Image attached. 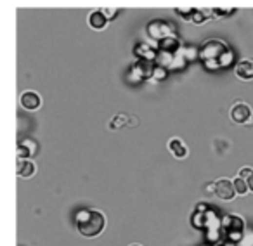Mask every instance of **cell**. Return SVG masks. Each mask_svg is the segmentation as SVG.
Instances as JSON below:
<instances>
[{"label":"cell","instance_id":"1","mask_svg":"<svg viewBox=\"0 0 253 246\" xmlns=\"http://www.w3.org/2000/svg\"><path fill=\"white\" fill-rule=\"evenodd\" d=\"M106 217L99 210H80L77 213V229L85 238H96L104 230Z\"/></svg>","mask_w":253,"mask_h":246},{"label":"cell","instance_id":"2","mask_svg":"<svg viewBox=\"0 0 253 246\" xmlns=\"http://www.w3.org/2000/svg\"><path fill=\"white\" fill-rule=\"evenodd\" d=\"M231 49L226 45L222 40H208L201 49H199V57L205 63V66L210 70H217L220 68V59L229 52Z\"/></svg>","mask_w":253,"mask_h":246},{"label":"cell","instance_id":"3","mask_svg":"<svg viewBox=\"0 0 253 246\" xmlns=\"http://www.w3.org/2000/svg\"><path fill=\"white\" fill-rule=\"evenodd\" d=\"M155 64L153 61H144V59H137L132 64V68L129 70V80L130 82H140V80H149L155 73Z\"/></svg>","mask_w":253,"mask_h":246},{"label":"cell","instance_id":"4","mask_svg":"<svg viewBox=\"0 0 253 246\" xmlns=\"http://www.w3.org/2000/svg\"><path fill=\"white\" fill-rule=\"evenodd\" d=\"M222 227L226 230V234L229 236L231 241H239L243 238V229H245V222L239 215H227L222 220Z\"/></svg>","mask_w":253,"mask_h":246},{"label":"cell","instance_id":"5","mask_svg":"<svg viewBox=\"0 0 253 246\" xmlns=\"http://www.w3.org/2000/svg\"><path fill=\"white\" fill-rule=\"evenodd\" d=\"M148 35L151 37L153 40H158V42H161V40L168 38V37H174L175 35V28L172 26V23H168V21H151V23L148 24Z\"/></svg>","mask_w":253,"mask_h":246},{"label":"cell","instance_id":"6","mask_svg":"<svg viewBox=\"0 0 253 246\" xmlns=\"http://www.w3.org/2000/svg\"><path fill=\"white\" fill-rule=\"evenodd\" d=\"M215 194H217L218 199H222V201H231L234 196L238 194L236 188H234V180L218 179L217 182H215Z\"/></svg>","mask_w":253,"mask_h":246},{"label":"cell","instance_id":"7","mask_svg":"<svg viewBox=\"0 0 253 246\" xmlns=\"http://www.w3.org/2000/svg\"><path fill=\"white\" fill-rule=\"evenodd\" d=\"M252 108L246 102H236L231 108V120L234 123H248L252 120Z\"/></svg>","mask_w":253,"mask_h":246},{"label":"cell","instance_id":"8","mask_svg":"<svg viewBox=\"0 0 253 246\" xmlns=\"http://www.w3.org/2000/svg\"><path fill=\"white\" fill-rule=\"evenodd\" d=\"M134 52H136L137 57L144 59V61H156V57H158V52H156L155 45L149 42H142L139 45H136Z\"/></svg>","mask_w":253,"mask_h":246},{"label":"cell","instance_id":"9","mask_svg":"<svg viewBox=\"0 0 253 246\" xmlns=\"http://www.w3.org/2000/svg\"><path fill=\"white\" fill-rule=\"evenodd\" d=\"M40 104H42V97H40L37 92H33V90H26V92L21 95V106H23L24 110L35 111L40 108Z\"/></svg>","mask_w":253,"mask_h":246},{"label":"cell","instance_id":"10","mask_svg":"<svg viewBox=\"0 0 253 246\" xmlns=\"http://www.w3.org/2000/svg\"><path fill=\"white\" fill-rule=\"evenodd\" d=\"M236 75L243 80H253V59H241L236 64Z\"/></svg>","mask_w":253,"mask_h":246},{"label":"cell","instance_id":"11","mask_svg":"<svg viewBox=\"0 0 253 246\" xmlns=\"http://www.w3.org/2000/svg\"><path fill=\"white\" fill-rule=\"evenodd\" d=\"M35 163L31 160H18V165H16V172H18V175L21 177V179H30V177H33V173H35Z\"/></svg>","mask_w":253,"mask_h":246},{"label":"cell","instance_id":"12","mask_svg":"<svg viewBox=\"0 0 253 246\" xmlns=\"http://www.w3.org/2000/svg\"><path fill=\"white\" fill-rule=\"evenodd\" d=\"M89 24L92 30H104L106 24H108V19L102 14V11H94L89 16Z\"/></svg>","mask_w":253,"mask_h":246},{"label":"cell","instance_id":"13","mask_svg":"<svg viewBox=\"0 0 253 246\" xmlns=\"http://www.w3.org/2000/svg\"><path fill=\"white\" fill-rule=\"evenodd\" d=\"M168 149H170L172 154H174L175 158H179V160L180 158L187 156V148L180 139H172V141L168 142Z\"/></svg>","mask_w":253,"mask_h":246},{"label":"cell","instance_id":"14","mask_svg":"<svg viewBox=\"0 0 253 246\" xmlns=\"http://www.w3.org/2000/svg\"><path fill=\"white\" fill-rule=\"evenodd\" d=\"M180 49V42L175 35L174 37H168V38L161 40L160 42V51L163 52H170V54H175L177 51Z\"/></svg>","mask_w":253,"mask_h":246},{"label":"cell","instance_id":"15","mask_svg":"<svg viewBox=\"0 0 253 246\" xmlns=\"http://www.w3.org/2000/svg\"><path fill=\"white\" fill-rule=\"evenodd\" d=\"M210 16H214V9H207V7L196 9V11L193 12V16L189 18V21H193L195 24H201V23H205V19Z\"/></svg>","mask_w":253,"mask_h":246},{"label":"cell","instance_id":"16","mask_svg":"<svg viewBox=\"0 0 253 246\" xmlns=\"http://www.w3.org/2000/svg\"><path fill=\"white\" fill-rule=\"evenodd\" d=\"M174 57H175V54L160 51L158 52V57H156L155 63H156V66H161V68H165V70H170L172 63H174Z\"/></svg>","mask_w":253,"mask_h":246},{"label":"cell","instance_id":"17","mask_svg":"<svg viewBox=\"0 0 253 246\" xmlns=\"http://www.w3.org/2000/svg\"><path fill=\"white\" fill-rule=\"evenodd\" d=\"M179 52L182 54V57L186 59L187 63H189V61H193V59L199 57V51L196 47H193V45H184V47L179 49Z\"/></svg>","mask_w":253,"mask_h":246},{"label":"cell","instance_id":"18","mask_svg":"<svg viewBox=\"0 0 253 246\" xmlns=\"http://www.w3.org/2000/svg\"><path fill=\"white\" fill-rule=\"evenodd\" d=\"M127 120H130L127 114H117V116L111 120V123H109V129H120V127H123V125H129V121Z\"/></svg>","mask_w":253,"mask_h":246},{"label":"cell","instance_id":"19","mask_svg":"<svg viewBox=\"0 0 253 246\" xmlns=\"http://www.w3.org/2000/svg\"><path fill=\"white\" fill-rule=\"evenodd\" d=\"M234 188H236V192L238 194H246V192L250 191V188H248V182H246L245 179H241V177H236L234 179Z\"/></svg>","mask_w":253,"mask_h":246},{"label":"cell","instance_id":"20","mask_svg":"<svg viewBox=\"0 0 253 246\" xmlns=\"http://www.w3.org/2000/svg\"><path fill=\"white\" fill-rule=\"evenodd\" d=\"M167 75H168V70H165V68H161V66H156L155 68V73H153V76L149 78V82H161V80H165L167 78Z\"/></svg>","mask_w":253,"mask_h":246},{"label":"cell","instance_id":"21","mask_svg":"<svg viewBox=\"0 0 253 246\" xmlns=\"http://www.w3.org/2000/svg\"><path fill=\"white\" fill-rule=\"evenodd\" d=\"M30 156H31L30 149L21 142V144L18 146V160H30Z\"/></svg>","mask_w":253,"mask_h":246},{"label":"cell","instance_id":"22","mask_svg":"<svg viewBox=\"0 0 253 246\" xmlns=\"http://www.w3.org/2000/svg\"><path fill=\"white\" fill-rule=\"evenodd\" d=\"M101 11L106 16V19H113V18L118 14V9H115V7H102Z\"/></svg>","mask_w":253,"mask_h":246},{"label":"cell","instance_id":"23","mask_svg":"<svg viewBox=\"0 0 253 246\" xmlns=\"http://www.w3.org/2000/svg\"><path fill=\"white\" fill-rule=\"evenodd\" d=\"M234 9H222V7H215L214 9V16L215 18H220V16H227V14H231Z\"/></svg>","mask_w":253,"mask_h":246},{"label":"cell","instance_id":"24","mask_svg":"<svg viewBox=\"0 0 253 246\" xmlns=\"http://www.w3.org/2000/svg\"><path fill=\"white\" fill-rule=\"evenodd\" d=\"M23 144L26 146L28 149H30V152H31V154H35V152H37V149H39V146H37V142H35V141H31V139H28V141H24Z\"/></svg>","mask_w":253,"mask_h":246},{"label":"cell","instance_id":"25","mask_svg":"<svg viewBox=\"0 0 253 246\" xmlns=\"http://www.w3.org/2000/svg\"><path fill=\"white\" fill-rule=\"evenodd\" d=\"M252 173H253V170H252V168L245 167V168H241V170H239V175H238V177H241V179L248 180V177L252 175Z\"/></svg>","mask_w":253,"mask_h":246},{"label":"cell","instance_id":"26","mask_svg":"<svg viewBox=\"0 0 253 246\" xmlns=\"http://www.w3.org/2000/svg\"><path fill=\"white\" fill-rule=\"evenodd\" d=\"M205 192L207 194H215V182H210L205 186Z\"/></svg>","mask_w":253,"mask_h":246},{"label":"cell","instance_id":"27","mask_svg":"<svg viewBox=\"0 0 253 246\" xmlns=\"http://www.w3.org/2000/svg\"><path fill=\"white\" fill-rule=\"evenodd\" d=\"M246 182H248V188H250V191L253 192V173L248 177V180H246Z\"/></svg>","mask_w":253,"mask_h":246},{"label":"cell","instance_id":"28","mask_svg":"<svg viewBox=\"0 0 253 246\" xmlns=\"http://www.w3.org/2000/svg\"><path fill=\"white\" fill-rule=\"evenodd\" d=\"M220 246H236V243H233V241H227V243H222Z\"/></svg>","mask_w":253,"mask_h":246},{"label":"cell","instance_id":"29","mask_svg":"<svg viewBox=\"0 0 253 246\" xmlns=\"http://www.w3.org/2000/svg\"><path fill=\"white\" fill-rule=\"evenodd\" d=\"M130 246H140V245H130Z\"/></svg>","mask_w":253,"mask_h":246}]
</instances>
